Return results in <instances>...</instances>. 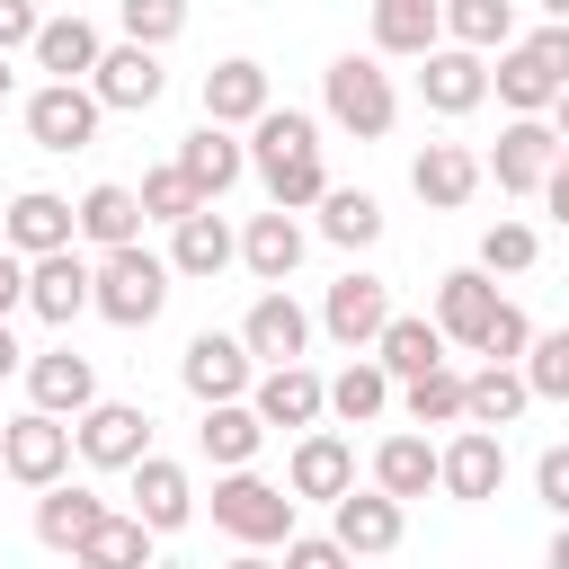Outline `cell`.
<instances>
[{
	"mask_svg": "<svg viewBox=\"0 0 569 569\" xmlns=\"http://www.w3.org/2000/svg\"><path fill=\"white\" fill-rule=\"evenodd\" d=\"M231 258H240V231H231L213 204H204V213H187V222L169 231V276H187V284H213Z\"/></svg>",
	"mask_w": 569,
	"mask_h": 569,
	"instance_id": "603a6c76",
	"label": "cell"
},
{
	"mask_svg": "<svg viewBox=\"0 0 569 569\" xmlns=\"http://www.w3.org/2000/svg\"><path fill=\"white\" fill-rule=\"evenodd\" d=\"M98 516H107V498H98L89 480H53V489L36 498V542H44V551H80Z\"/></svg>",
	"mask_w": 569,
	"mask_h": 569,
	"instance_id": "f546056e",
	"label": "cell"
},
{
	"mask_svg": "<svg viewBox=\"0 0 569 569\" xmlns=\"http://www.w3.org/2000/svg\"><path fill=\"white\" fill-rule=\"evenodd\" d=\"M507 293H498V276H480V267H453L445 284H436V329H445V347H471L480 356V329H489V311H498Z\"/></svg>",
	"mask_w": 569,
	"mask_h": 569,
	"instance_id": "ffe728a7",
	"label": "cell"
},
{
	"mask_svg": "<svg viewBox=\"0 0 569 569\" xmlns=\"http://www.w3.org/2000/svg\"><path fill=\"white\" fill-rule=\"evenodd\" d=\"M542 18H551V27H569V0H542Z\"/></svg>",
	"mask_w": 569,
	"mask_h": 569,
	"instance_id": "680465c9",
	"label": "cell"
},
{
	"mask_svg": "<svg viewBox=\"0 0 569 569\" xmlns=\"http://www.w3.org/2000/svg\"><path fill=\"white\" fill-rule=\"evenodd\" d=\"M516 373H525V391H533V400H569V329H542V338L525 347V365H516Z\"/></svg>",
	"mask_w": 569,
	"mask_h": 569,
	"instance_id": "ee69618b",
	"label": "cell"
},
{
	"mask_svg": "<svg viewBox=\"0 0 569 569\" xmlns=\"http://www.w3.org/2000/svg\"><path fill=\"white\" fill-rule=\"evenodd\" d=\"M124 516H142L151 533H178L187 516H196V489H187V471L169 462V453H142L133 462V507Z\"/></svg>",
	"mask_w": 569,
	"mask_h": 569,
	"instance_id": "83f0119b",
	"label": "cell"
},
{
	"mask_svg": "<svg viewBox=\"0 0 569 569\" xmlns=\"http://www.w3.org/2000/svg\"><path fill=\"white\" fill-rule=\"evenodd\" d=\"M320 107H329V124L356 133V142H382V133L400 124V89H391L382 53H338V62L320 71Z\"/></svg>",
	"mask_w": 569,
	"mask_h": 569,
	"instance_id": "6da1fadb",
	"label": "cell"
},
{
	"mask_svg": "<svg viewBox=\"0 0 569 569\" xmlns=\"http://www.w3.org/2000/svg\"><path fill=\"white\" fill-rule=\"evenodd\" d=\"M284 489H293V498H329V507H338V498L356 489V445H347L338 427H311V436L293 445V462H284Z\"/></svg>",
	"mask_w": 569,
	"mask_h": 569,
	"instance_id": "e0dca14e",
	"label": "cell"
},
{
	"mask_svg": "<svg viewBox=\"0 0 569 569\" xmlns=\"http://www.w3.org/2000/svg\"><path fill=\"white\" fill-rule=\"evenodd\" d=\"M160 302H169V258H151L142 240H133V249H107V258L89 267V311H98V320H116V329H151Z\"/></svg>",
	"mask_w": 569,
	"mask_h": 569,
	"instance_id": "7a4b0ae2",
	"label": "cell"
},
{
	"mask_svg": "<svg viewBox=\"0 0 569 569\" xmlns=\"http://www.w3.org/2000/svg\"><path fill=\"white\" fill-rule=\"evenodd\" d=\"M542 124H551V133H560V142H569V89H560V98H551V116H542Z\"/></svg>",
	"mask_w": 569,
	"mask_h": 569,
	"instance_id": "6f0895ef",
	"label": "cell"
},
{
	"mask_svg": "<svg viewBox=\"0 0 569 569\" xmlns=\"http://www.w3.org/2000/svg\"><path fill=\"white\" fill-rule=\"evenodd\" d=\"M9 373H27V347H18V338H9V320H0V382H9Z\"/></svg>",
	"mask_w": 569,
	"mask_h": 569,
	"instance_id": "11a10c76",
	"label": "cell"
},
{
	"mask_svg": "<svg viewBox=\"0 0 569 569\" xmlns=\"http://www.w3.org/2000/svg\"><path fill=\"white\" fill-rule=\"evenodd\" d=\"M249 409H258V427H320L329 418V382L311 373V365H267L258 382H249Z\"/></svg>",
	"mask_w": 569,
	"mask_h": 569,
	"instance_id": "4fadbf2b",
	"label": "cell"
},
{
	"mask_svg": "<svg viewBox=\"0 0 569 569\" xmlns=\"http://www.w3.org/2000/svg\"><path fill=\"white\" fill-rule=\"evenodd\" d=\"M445 44H462V53H507V44H516V0H445Z\"/></svg>",
	"mask_w": 569,
	"mask_h": 569,
	"instance_id": "8d00e7d4",
	"label": "cell"
},
{
	"mask_svg": "<svg viewBox=\"0 0 569 569\" xmlns=\"http://www.w3.org/2000/svg\"><path fill=\"white\" fill-rule=\"evenodd\" d=\"M400 409H409V427H462V373L436 365V373L400 382Z\"/></svg>",
	"mask_w": 569,
	"mask_h": 569,
	"instance_id": "60d3db41",
	"label": "cell"
},
{
	"mask_svg": "<svg viewBox=\"0 0 569 569\" xmlns=\"http://www.w3.org/2000/svg\"><path fill=\"white\" fill-rule=\"evenodd\" d=\"M258 409L249 400H213L204 409V427H196V445H204V462H222V471H249V453H258Z\"/></svg>",
	"mask_w": 569,
	"mask_h": 569,
	"instance_id": "d590c367",
	"label": "cell"
},
{
	"mask_svg": "<svg viewBox=\"0 0 569 569\" xmlns=\"http://www.w3.org/2000/svg\"><path fill=\"white\" fill-rule=\"evenodd\" d=\"M276 107V89H267V62H249V53H231V62H213L204 71V124H258Z\"/></svg>",
	"mask_w": 569,
	"mask_h": 569,
	"instance_id": "d6986e66",
	"label": "cell"
},
{
	"mask_svg": "<svg viewBox=\"0 0 569 569\" xmlns=\"http://www.w3.org/2000/svg\"><path fill=\"white\" fill-rule=\"evenodd\" d=\"M27 311L44 329H71L89 311V258L80 249H53V258H27Z\"/></svg>",
	"mask_w": 569,
	"mask_h": 569,
	"instance_id": "2e32d148",
	"label": "cell"
},
{
	"mask_svg": "<svg viewBox=\"0 0 569 569\" xmlns=\"http://www.w3.org/2000/svg\"><path fill=\"white\" fill-rule=\"evenodd\" d=\"M160 89H169V71H160L151 44H107L98 71H89V98L107 116H142V107H160Z\"/></svg>",
	"mask_w": 569,
	"mask_h": 569,
	"instance_id": "30bf717a",
	"label": "cell"
},
{
	"mask_svg": "<svg viewBox=\"0 0 569 569\" xmlns=\"http://www.w3.org/2000/svg\"><path fill=\"white\" fill-rule=\"evenodd\" d=\"M231 569H267V560H258V551H240V560H231Z\"/></svg>",
	"mask_w": 569,
	"mask_h": 569,
	"instance_id": "94428289",
	"label": "cell"
},
{
	"mask_svg": "<svg viewBox=\"0 0 569 569\" xmlns=\"http://www.w3.org/2000/svg\"><path fill=\"white\" fill-rule=\"evenodd\" d=\"M542 204H551V222H569V142H560V160H551V178H542Z\"/></svg>",
	"mask_w": 569,
	"mask_h": 569,
	"instance_id": "db71d44e",
	"label": "cell"
},
{
	"mask_svg": "<svg viewBox=\"0 0 569 569\" xmlns=\"http://www.w3.org/2000/svg\"><path fill=\"white\" fill-rule=\"evenodd\" d=\"M525 347H533V320H525L516 302H498L489 329H480V356H489V365H525Z\"/></svg>",
	"mask_w": 569,
	"mask_h": 569,
	"instance_id": "7dc6e473",
	"label": "cell"
},
{
	"mask_svg": "<svg viewBox=\"0 0 569 569\" xmlns=\"http://www.w3.org/2000/svg\"><path fill=\"white\" fill-rule=\"evenodd\" d=\"M489 89H498V107H507V116H551V98H560V89H551V71H542L525 44H507V53L489 62Z\"/></svg>",
	"mask_w": 569,
	"mask_h": 569,
	"instance_id": "74e56055",
	"label": "cell"
},
{
	"mask_svg": "<svg viewBox=\"0 0 569 569\" xmlns=\"http://www.w3.org/2000/svg\"><path fill=\"white\" fill-rule=\"evenodd\" d=\"M284 569H356V560H347L329 533H293V542H284Z\"/></svg>",
	"mask_w": 569,
	"mask_h": 569,
	"instance_id": "816d5d0a",
	"label": "cell"
},
{
	"mask_svg": "<svg viewBox=\"0 0 569 569\" xmlns=\"http://www.w3.org/2000/svg\"><path fill=\"white\" fill-rule=\"evenodd\" d=\"M373 489H382V498H400V507H409V498H427V489H436V445H427L418 427L382 436V445H373Z\"/></svg>",
	"mask_w": 569,
	"mask_h": 569,
	"instance_id": "1f68e13d",
	"label": "cell"
},
{
	"mask_svg": "<svg viewBox=\"0 0 569 569\" xmlns=\"http://www.w3.org/2000/svg\"><path fill=\"white\" fill-rule=\"evenodd\" d=\"M533 258H542L533 222H489V231H480V258H471V267H480V276H525Z\"/></svg>",
	"mask_w": 569,
	"mask_h": 569,
	"instance_id": "b9f144b4",
	"label": "cell"
},
{
	"mask_svg": "<svg viewBox=\"0 0 569 569\" xmlns=\"http://www.w3.org/2000/svg\"><path fill=\"white\" fill-rule=\"evenodd\" d=\"M240 151H249V169L267 178V169H284V160H311V151H320V124H311L302 107H267V116L249 124Z\"/></svg>",
	"mask_w": 569,
	"mask_h": 569,
	"instance_id": "d6a6232c",
	"label": "cell"
},
{
	"mask_svg": "<svg viewBox=\"0 0 569 569\" xmlns=\"http://www.w3.org/2000/svg\"><path fill=\"white\" fill-rule=\"evenodd\" d=\"M320 240H338V249H373V240H382V204H373L365 187H329V196H320Z\"/></svg>",
	"mask_w": 569,
	"mask_h": 569,
	"instance_id": "f35d334b",
	"label": "cell"
},
{
	"mask_svg": "<svg viewBox=\"0 0 569 569\" xmlns=\"http://www.w3.org/2000/svg\"><path fill=\"white\" fill-rule=\"evenodd\" d=\"M542 569H569V525L551 533V551H542Z\"/></svg>",
	"mask_w": 569,
	"mask_h": 569,
	"instance_id": "9f6ffc18",
	"label": "cell"
},
{
	"mask_svg": "<svg viewBox=\"0 0 569 569\" xmlns=\"http://www.w3.org/2000/svg\"><path fill=\"white\" fill-rule=\"evenodd\" d=\"M525 400H533V391H525L516 365H480V373H462V427H489V436H498V427L525 418Z\"/></svg>",
	"mask_w": 569,
	"mask_h": 569,
	"instance_id": "836d02e7",
	"label": "cell"
},
{
	"mask_svg": "<svg viewBox=\"0 0 569 569\" xmlns=\"http://www.w3.org/2000/svg\"><path fill=\"white\" fill-rule=\"evenodd\" d=\"M133 196H142V222H169V231H178L187 213H204V196H196V187L178 178V160H169V169H151V178L133 187Z\"/></svg>",
	"mask_w": 569,
	"mask_h": 569,
	"instance_id": "bcb514c9",
	"label": "cell"
},
{
	"mask_svg": "<svg viewBox=\"0 0 569 569\" xmlns=\"http://www.w3.org/2000/svg\"><path fill=\"white\" fill-rule=\"evenodd\" d=\"M98 400V365L80 356V347H44V356H27V409H44V418H80Z\"/></svg>",
	"mask_w": 569,
	"mask_h": 569,
	"instance_id": "9a60e30c",
	"label": "cell"
},
{
	"mask_svg": "<svg viewBox=\"0 0 569 569\" xmlns=\"http://www.w3.org/2000/svg\"><path fill=\"white\" fill-rule=\"evenodd\" d=\"M151 569H196V560H151Z\"/></svg>",
	"mask_w": 569,
	"mask_h": 569,
	"instance_id": "6125c7cd",
	"label": "cell"
},
{
	"mask_svg": "<svg viewBox=\"0 0 569 569\" xmlns=\"http://www.w3.org/2000/svg\"><path fill=\"white\" fill-rule=\"evenodd\" d=\"M18 302H27V258H9V249H0V320H9Z\"/></svg>",
	"mask_w": 569,
	"mask_h": 569,
	"instance_id": "f5cc1de1",
	"label": "cell"
},
{
	"mask_svg": "<svg viewBox=\"0 0 569 569\" xmlns=\"http://www.w3.org/2000/svg\"><path fill=\"white\" fill-rule=\"evenodd\" d=\"M71 231H80L98 258H107V249H133V240H142V196L116 187V178H98V187L71 204Z\"/></svg>",
	"mask_w": 569,
	"mask_h": 569,
	"instance_id": "44dd1931",
	"label": "cell"
},
{
	"mask_svg": "<svg viewBox=\"0 0 569 569\" xmlns=\"http://www.w3.org/2000/svg\"><path fill=\"white\" fill-rule=\"evenodd\" d=\"M516 44L551 71V89H569V27H551V18H542V27H533V36H516Z\"/></svg>",
	"mask_w": 569,
	"mask_h": 569,
	"instance_id": "c3c4849f",
	"label": "cell"
},
{
	"mask_svg": "<svg viewBox=\"0 0 569 569\" xmlns=\"http://www.w3.org/2000/svg\"><path fill=\"white\" fill-rule=\"evenodd\" d=\"M116 18H124V44H178L187 36V0H116Z\"/></svg>",
	"mask_w": 569,
	"mask_h": 569,
	"instance_id": "7bdbcfd3",
	"label": "cell"
},
{
	"mask_svg": "<svg viewBox=\"0 0 569 569\" xmlns=\"http://www.w3.org/2000/svg\"><path fill=\"white\" fill-rule=\"evenodd\" d=\"M533 489H542V507L569 525V445H551V453L533 462Z\"/></svg>",
	"mask_w": 569,
	"mask_h": 569,
	"instance_id": "681fc988",
	"label": "cell"
},
{
	"mask_svg": "<svg viewBox=\"0 0 569 569\" xmlns=\"http://www.w3.org/2000/svg\"><path fill=\"white\" fill-rule=\"evenodd\" d=\"M71 453H80L89 471H133V462L151 453V409H142V400H89V409L71 418Z\"/></svg>",
	"mask_w": 569,
	"mask_h": 569,
	"instance_id": "277c9868",
	"label": "cell"
},
{
	"mask_svg": "<svg viewBox=\"0 0 569 569\" xmlns=\"http://www.w3.org/2000/svg\"><path fill=\"white\" fill-rule=\"evenodd\" d=\"M213 525H222L240 551L293 542V489H276V480H258V471H222V480H213Z\"/></svg>",
	"mask_w": 569,
	"mask_h": 569,
	"instance_id": "3957f363",
	"label": "cell"
},
{
	"mask_svg": "<svg viewBox=\"0 0 569 569\" xmlns=\"http://www.w3.org/2000/svg\"><path fill=\"white\" fill-rule=\"evenodd\" d=\"M320 196H329V169H320V151H311V160H284V169H267V204H276V213H311Z\"/></svg>",
	"mask_w": 569,
	"mask_h": 569,
	"instance_id": "f6af8a7d",
	"label": "cell"
},
{
	"mask_svg": "<svg viewBox=\"0 0 569 569\" xmlns=\"http://www.w3.org/2000/svg\"><path fill=\"white\" fill-rule=\"evenodd\" d=\"M382 320H391V284H382V276H365V267H347V276L320 293V329H329L347 356H373Z\"/></svg>",
	"mask_w": 569,
	"mask_h": 569,
	"instance_id": "ba28073f",
	"label": "cell"
},
{
	"mask_svg": "<svg viewBox=\"0 0 569 569\" xmlns=\"http://www.w3.org/2000/svg\"><path fill=\"white\" fill-rule=\"evenodd\" d=\"M178 382L213 409V400H249V382H258V356L240 347V338H222V329H196L187 338V356H178Z\"/></svg>",
	"mask_w": 569,
	"mask_h": 569,
	"instance_id": "9c48e42d",
	"label": "cell"
},
{
	"mask_svg": "<svg viewBox=\"0 0 569 569\" xmlns=\"http://www.w3.org/2000/svg\"><path fill=\"white\" fill-rule=\"evenodd\" d=\"M418 98H427L436 116H471V107L489 98V53H462V44H436V53L418 62Z\"/></svg>",
	"mask_w": 569,
	"mask_h": 569,
	"instance_id": "ac0fdd59",
	"label": "cell"
},
{
	"mask_svg": "<svg viewBox=\"0 0 569 569\" xmlns=\"http://www.w3.org/2000/svg\"><path fill=\"white\" fill-rule=\"evenodd\" d=\"M409 187H418V204L453 213V204L480 196V151H462V142H427V151L409 160Z\"/></svg>",
	"mask_w": 569,
	"mask_h": 569,
	"instance_id": "d4e9b609",
	"label": "cell"
},
{
	"mask_svg": "<svg viewBox=\"0 0 569 569\" xmlns=\"http://www.w3.org/2000/svg\"><path fill=\"white\" fill-rule=\"evenodd\" d=\"M329 409H338L347 427H365V418H382V409H391V373H382L373 356H356V365H347V373L329 382Z\"/></svg>",
	"mask_w": 569,
	"mask_h": 569,
	"instance_id": "ab89813d",
	"label": "cell"
},
{
	"mask_svg": "<svg viewBox=\"0 0 569 569\" xmlns=\"http://www.w3.org/2000/svg\"><path fill=\"white\" fill-rule=\"evenodd\" d=\"M27 53H36V71H44V80H89V71H98V53H107V44H98V27H89V18H80V9H71V18H44V27H36V44H27Z\"/></svg>",
	"mask_w": 569,
	"mask_h": 569,
	"instance_id": "4dcf8cb0",
	"label": "cell"
},
{
	"mask_svg": "<svg viewBox=\"0 0 569 569\" xmlns=\"http://www.w3.org/2000/svg\"><path fill=\"white\" fill-rule=\"evenodd\" d=\"M498 480H507V445H498L489 427H462L453 445H436V489H445V498L480 507V498H498Z\"/></svg>",
	"mask_w": 569,
	"mask_h": 569,
	"instance_id": "5bb4252c",
	"label": "cell"
},
{
	"mask_svg": "<svg viewBox=\"0 0 569 569\" xmlns=\"http://www.w3.org/2000/svg\"><path fill=\"white\" fill-rule=\"evenodd\" d=\"M178 178H187V187H196V196L213 204V196H231V187L249 178V151H240V142L222 133V124H196V133L178 142Z\"/></svg>",
	"mask_w": 569,
	"mask_h": 569,
	"instance_id": "cb8c5ba5",
	"label": "cell"
},
{
	"mask_svg": "<svg viewBox=\"0 0 569 569\" xmlns=\"http://www.w3.org/2000/svg\"><path fill=\"white\" fill-rule=\"evenodd\" d=\"M0 471L27 480V489H53L71 471V418H44V409H18L0 427Z\"/></svg>",
	"mask_w": 569,
	"mask_h": 569,
	"instance_id": "8992f818",
	"label": "cell"
},
{
	"mask_svg": "<svg viewBox=\"0 0 569 569\" xmlns=\"http://www.w3.org/2000/svg\"><path fill=\"white\" fill-rule=\"evenodd\" d=\"M551 160H560V133L542 116H507L498 124V151L480 160V178H498V196H542Z\"/></svg>",
	"mask_w": 569,
	"mask_h": 569,
	"instance_id": "52a82bcc",
	"label": "cell"
},
{
	"mask_svg": "<svg viewBox=\"0 0 569 569\" xmlns=\"http://www.w3.org/2000/svg\"><path fill=\"white\" fill-rule=\"evenodd\" d=\"M151 542H160V533H151L142 516H116V507H107V516L89 525V542L71 551V569H151Z\"/></svg>",
	"mask_w": 569,
	"mask_h": 569,
	"instance_id": "e575fe53",
	"label": "cell"
},
{
	"mask_svg": "<svg viewBox=\"0 0 569 569\" xmlns=\"http://www.w3.org/2000/svg\"><path fill=\"white\" fill-rule=\"evenodd\" d=\"M302 249H311V231L293 222V213H249V231H240V267L258 276V284H284L293 267H302Z\"/></svg>",
	"mask_w": 569,
	"mask_h": 569,
	"instance_id": "484cf974",
	"label": "cell"
},
{
	"mask_svg": "<svg viewBox=\"0 0 569 569\" xmlns=\"http://www.w3.org/2000/svg\"><path fill=\"white\" fill-rule=\"evenodd\" d=\"M445 44V0H373V53L427 62Z\"/></svg>",
	"mask_w": 569,
	"mask_h": 569,
	"instance_id": "f1b7e54d",
	"label": "cell"
},
{
	"mask_svg": "<svg viewBox=\"0 0 569 569\" xmlns=\"http://www.w3.org/2000/svg\"><path fill=\"white\" fill-rule=\"evenodd\" d=\"M240 347L258 356V373H267V365H302V347H311V311H302L284 284H267V293L249 302V320H240Z\"/></svg>",
	"mask_w": 569,
	"mask_h": 569,
	"instance_id": "7c38bea8",
	"label": "cell"
},
{
	"mask_svg": "<svg viewBox=\"0 0 569 569\" xmlns=\"http://www.w3.org/2000/svg\"><path fill=\"white\" fill-rule=\"evenodd\" d=\"M98 98H89V80H44V89H27V142L36 151H89L98 142Z\"/></svg>",
	"mask_w": 569,
	"mask_h": 569,
	"instance_id": "5b68a950",
	"label": "cell"
},
{
	"mask_svg": "<svg viewBox=\"0 0 569 569\" xmlns=\"http://www.w3.org/2000/svg\"><path fill=\"white\" fill-rule=\"evenodd\" d=\"M9 89H18V71H9V53H0V98H9Z\"/></svg>",
	"mask_w": 569,
	"mask_h": 569,
	"instance_id": "91938a15",
	"label": "cell"
},
{
	"mask_svg": "<svg viewBox=\"0 0 569 569\" xmlns=\"http://www.w3.org/2000/svg\"><path fill=\"white\" fill-rule=\"evenodd\" d=\"M80 231H71V196H53V187H27V196H9V258H53V249H71Z\"/></svg>",
	"mask_w": 569,
	"mask_h": 569,
	"instance_id": "7402d4cb",
	"label": "cell"
},
{
	"mask_svg": "<svg viewBox=\"0 0 569 569\" xmlns=\"http://www.w3.org/2000/svg\"><path fill=\"white\" fill-rule=\"evenodd\" d=\"M36 27H44V9H36V0H0V53H27V44H36Z\"/></svg>",
	"mask_w": 569,
	"mask_h": 569,
	"instance_id": "f907efd6",
	"label": "cell"
},
{
	"mask_svg": "<svg viewBox=\"0 0 569 569\" xmlns=\"http://www.w3.org/2000/svg\"><path fill=\"white\" fill-rule=\"evenodd\" d=\"M400 533H409V516H400V498H382V489H347V498L329 507V542H338L347 560H382V551H400Z\"/></svg>",
	"mask_w": 569,
	"mask_h": 569,
	"instance_id": "8fae6325",
	"label": "cell"
},
{
	"mask_svg": "<svg viewBox=\"0 0 569 569\" xmlns=\"http://www.w3.org/2000/svg\"><path fill=\"white\" fill-rule=\"evenodd\" d=\"M373 365H382L391 382H418V373H436V365H445V329H436L427 311H391V320H382V338H373Z\"/></svg>",
	"mask_w": 569,
	"mask_h": 569,
	"instance_id": "4316f807",
	"label": "cell"
}]
</instances>
